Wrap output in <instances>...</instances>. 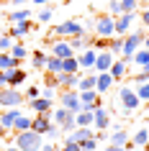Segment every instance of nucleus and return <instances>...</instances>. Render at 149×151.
I'll return each mask as SVG.
<instances>
[{
    "label": "nucleus",
    "instance_id": "7c9ffc66",
    "mask_svg": "<svg viewBox=\"0 0 149 151\" xmlns=\"http://www.w3.org/2000/svg\"><path fill=\"white\" fill-rule=\"evenodd\" d=\"M57 138H62V128L57 126V123H52V126L44 131V141H52V143H54Z\"/></svg>",
    "mask_w": 149,
    "mask_h": 151
},
{
    "label": "nucleus",
    "instance_id": "ea45409f",
    "mask_svg": "<svg viewBox=\"0 0 149 151\" xmlns=\"http://www.w3.org/2000/svg\"><path fill=\"white\" fill-rule=\"evenodd\" d=\"M62 146H64V151H82V149H80V141H72L70 136H64V138H62Z\"/></svg>",
    "mask_w": 149,
    "mask_h": 151
},
{
    "label": "nucleus",
    "instance_id": "b1692460",
    "mask_svg": "<svg viewBox=\"0 0 149 151\" xmlns=\"http://www.w3.org/2000/svg\"><path fill=\"white\" fill-rule=\"evenodd\" d=\"M72 141H85V138H93V128L90 126H77L72 133H67Z\"/></svg>",
    "mask_w": 149,
    "mask_h": 151
},
{
    "label": "nucleus",
    "instance_id": "49530a36",
    "mask_svg": "<svg viewBox=\"0 0 149 151\" xmlns=\"http://www.w3.org/2000/svg\"><path fill=\"white\" fill-rule=\"evenodd\" d=\"M134 82H136V85H141V82H149V74H147V72H144V69H141L139 74L134 77Z\"/></svg>",
    "mask_w": 149,
    "mask_h": 151
},
{
    "label": "nucleus",
    "instance_id": "4be33fe9",
    "mask_svg": "<svg viewBox=\"0 0 149 151\" xmlns=\"http://www.w3.org/2000/svg\"><path fill=\"white\" fill-rule=\"evenodd\" d=\"M95 82H98V72H95V69H90L87 74H82V77H80L77 90H95Z\"/></svg>",
    "mask_w": 149,
    "mask_h": 151
},
{
    "label": "nucleus",
    "instance_id": "de8ad7c7",
    "mask_svg": "<svg viewBox=\"0 0 149 151\" xmlns=\"http://www.w3.org/2000/svg\"><path fill=\"white\" fill-rule=\"evenodd\" d=\"M41 97H49V100H54V87H47V85H44V90H41Z\"/></svg>",
    "mask_w": 149,
    "mask_h": 151
},
{
    "label": "nucleus",
    "instance_id": "1a4fd4ad",
    "mask_svg": "<svg viewBox=\"0 0 149 151\" xmlns=\"http://www.w3.org/2000/svg\"><path fill=\"white\" fill-rule=\"evenodd\" d=\"M49 54L59 56V59H67V56L75 54V49L70 46V41H67V39H57V41H52V46H49Z\"/></svg>",
    "mask_w": 149,
    "mask_h": 151
},
{
    "label": "nucleus",
    "instance_id": "e2e57ef3",
    "mask_svg": "<svg viewBox=\"0 0 149 151\" xmlns=\"http://www.w3.org/2000/svg\"><path fill=\"white\" fill-rule=\"evenodd\" d=\"M144 149H147V151H149V141H147V143H144Z\"/></svg>",
    "mask_w": 149,
    "mask_h": 151
},
{
    "label": "nucleus",
    "instance_id": "f704fd0d",
    "mask_svg": "<svg viewBox=\"0 0 149 151\" xmlns=\"http://www.w3.org/2000/svg\"><path fill=\"white\" fill-rule=\"evenodd\" d=\"M131 62H136L139 67H144V64L149 62V49H144V46L136 49V51H134V56H131Z\"/></svg>",
    "mask_w": 149,
    "mask_h": 151
},
{
    "label": "nucleus",
    "instance_id": "ddd939ff",
    "mask_svg": "<svg viewBox=\"0 0 149 151\" xmlns=\"http://www.w3.org/2000/svg\"><path fill=\"white\" fill-rule=\"evenodd\" d=\"M28 110H33V113H52L54 110V100H49V97H33V100H28Z\"/></svg>",
    "mask_w": 149,
    "mask_h": 151
},
{
    "label": "nucleus",
    "instance_id": "4468645a",
    "mask_svg": "<svg viewBox=\"0 0 149 151\" xmlns=\"http://www.w3.org/2000/svg\"><path fill=\"white\" fill-rule=\"evenodd\" d=\"M52 126V113H36V118H31V131L44 136V131Z\"/></svg>",
    "mask_w": 149,
    "mask_h": 151
},
{
    "label": "nucleus",
    "instance_id": "2eb2a0df",
    "mask_svg": "<svg viewBox=\"0 0 149 151\" xmlns=\"http://www.w3.org/2000/svg\"><path fill=\"white\" fill-rule=\"evenodd\" d=\"M95 56H98V49H93V46L82 49V54L77 56L80 69H93V67H95Z\"/></svg>",
    "mask_w": 149,
    "mask_h": 151
},
{
    "label": "nucleus",
    "instance_id": "680f3d73",
    "mask_svg": "<svg viewBox=\"0 0 149 151\" xmlns=\"http://www.w3.org/2000/svg\"><path fill=\"white\" fill-rule=\"evenodd\" d=\"M54 151H64V146H54Z\"/></svg>",
    "mask_w": 149,
    "mask_h": 151
},
{
    "label": "nucleus",
    "instance_id": "a211bd4d",
    "mask_svg": "<svg viewBox=\"0 0 149 151\" xmlns=\"http://www.w3.org/2000/svg\"><path fill=\"white\" fill-rule=\"evenodd\" d=\"M33 31V23L31 21H21V23H10V36H13V39H23L26 33H31Z\"/></svg>",
    "mask_w": 149,
    "mask_h": 151
},
{
    "label": "nucleus",
    "instance_id": "2f4dec72",
    "mask_svg": "<svg viewBox=\"0 0 149 151\" xmlns=\"http://www.w3.org/2000/svg\"><path fill=\"white\" fill-rule=\"evenodd\" d=\"M52 16H54V8H52V5H41L39 13H36V21H39V23H49Z\"/></svg>",
    "mask_w": 149,
    "mask_h": 151
},
{
    "label": "nucleus",
    "instance_id": "c85d7f7f",
    "mask_svg": "<svg viewBox=\"0 0 149 151\" xmlns=\"http://www.w3.org/2000/svg\"><path fill=\"white\" fill-rule=\"evenodd\" d=\"M31 128V118H26V115H18L13 128H10V133H21V131H28Z\"/></svg>",
    "mask_w": 149,
    "mask_h": 151
},
{
    "label": "nucleus",
    "instance_id": "6e6552de",
    "mask_svg": "<svg viewBox=\"0 0 149 151\" xmlns=\"http://www.w3.org/2000/svg\"><path fill=\"white\" fill-rule=\"evenodd\" d=\"M136 18H139L136 10H131V13H118V16L113 18V21H116V33H118V36H126L129 28H131V23L136 21Z\"/></svg>",
    "mask_w": 149,
    "mask_h": 151
},
{
    "label": "nucleus",
    "instance_id": "bf43d9fd",
    "mask_svg": "<svg viewBox=\"0 0 149 151\" xmlns=\"http://www.w3.org/2000/svg\"><path fill=\"white\" fill-rule=\"evenodd\" d=\"M16 5H26V3H31V0H13Z\"/></svg>",
    "mask_w": 149,
    "mask_h": 151
},
{
    "label": "nucleus",
    "instance_id": "774afa93",
    "mask_svg": "<svg viewBox=\"0 0 149 151\" xmlns=\"http://www.w3.org/2000/svg\"><path fill=\"white\" fill-rule=\"evenodd\" d=\"M147 131H149V128H147Z\"/></svg>",
    "mask_w": 149,
    "mask_h": 151
},
{
    "label": "nucleus",
    "instance_id": "0e129e2a",
    "mask_svg": "<svg viewBox=\"0 0 149 151\" xmlns=\"http://www.w3.org/2000/svg\"><path fill=\"white\" fill-rule=\"evenodd\" d=\"M3 3H13V0H3Z\"/></svg>",
    "mask_w": 149,
    "mask_h": 151
},
{
    "label": "nucleus",
    "instance_id": "864d4df0",
    "mask_svg": "<svg viewBox=\"0 0 149 151\" xmlns=\"http://www.w3.org/2000/svg\"><path fill=\"white\" fill-rule=\"evenodd\" d=\"M105 151H126V146H113V143H108Z\"/></svg>",
    "mask_w": 149,
    "mask_h": 151
},
{
    "label": "nucleus",
    "instance_id": "393cba45",
    "mask_svg": "<svg viewBox=\"0 0 149 151\" xmlns=\"http://www.w3.org/2000/svg\"><path fill=\"white\" fill-rule=\"evenodd\" d=\"M129 138H131V136L126 133L124 128H113V133H110L108 141L113 143V146H126V143H129Z\"/></svg>",
    "mask_w": 149,
    "mask_h": 151
},
{
    "label": "nucleus",
    "instance_id": "a878e982",
    "mask_svg": "<svg viewBox=\"0 0 149 151\" xmlns=\"http://www.w3.org/2000/svg\"><path fill=\"white\" fill-rule=\"evenodd\" d=\"M62 72H70V74L82 72V69H80V62H77V54H72V56H67V59H62Z\"/></svg>",
    "mask_w": 149,
    "mask_h": 151
},
{
    "label": "nucleus",
    "instance_id": "473e14b6",
    "mask_svg": "<svg viewBox=\"0 0 149 151\" xmlns=\"http://www.w3.org/2000/svg\"><path fill=\"white\" fill-rule=\"evenodd\" d=\"M75 120H77V126H93V110H80V113H75Z\"/></svg>",
    "mask_w": 149,
    "mask_h": 151
},
{
    "label": "nucleus",
    "instance_id": "58836bf2",
    "mask_svg": "<svg viewBox=\"0 0 149 151\" xmlns=\"http://www.w3.org/2000/svg\"><path fill=\"white\" fill-rule=\"evenodd\" d=\"M13 44H16V39H13V36H5V33H3V36H0V51H10V49H13Z\"/></svg>",
    "mask_w": 149,
    "mask_h": 151
},
{
    "label": "nucleus",
    "instance_id": "a19ab883",
    "mask_svg": "<svg viewBox=\"0 0 149 151\" xmlns=\"http://www.w3.org/2000/svg\"><path fill=\"white\" fill-rule=\"evenodd\" d=\"M80 149H82V151H95V149H98V138L93 136V138H85V141H80Z\"/></svg>",
    "mask_w": 149,
    "mask_h": 151
},
{
    "label": "nucleus",
    "instance_id": "aec40b11",
    "mask_svg": "<svg viewBox=\"0 0 149 151\" xmlns=\"http://www.w3.org/2000/svg\"><path fill=\"white\" fill-rule=\"evenodd\" d=\"M31 16H33V10L23 5V8L10 10V13H8V23H21V21H31Z\"/></svg>",
    "mask_w": 149,
    "mask_h": 151
},
{
    "label": "nucleus",
    "instance_id": "c756f323",
    "mask_svg": "<svg viewBox=\"0 0 149 151\" xmlns=\"http://www.w3.org/2000/svg\"><path fill=\"white\" fill-rule=\"evenodd\" d=\"M75 113H70L67 108H59V110H52V123H57V126H62L67 118H72Z\"/></svg>",
    "mask_w": 149,
    "mask_h": 151
},
{
    "label": "nucleus",
    "instance_id": "37998d69",
    "mask_svg": "<svg viewBox=\"0 0 149 151\" xmlns=\"http://www.w3.org/2000/svg\"><path fill=\"white\" fill-rule=\"evenodd\" d=\"M44 85H47V87H59V77H57V74H52V72H47V77H44Z\"/></svg>",
    "mask_w": 149,
    "mask_h": 151
},
{
    "label": "nucleus",
    "instance_id": "c9c22d12",
    "mask_svg": "<svg viewBox=\"0 0 149 151\" xmlns=\"http://www.w3.org/2000/svg\"><path fill=\"white\" fill-rule=\"evenodd\" d=\"M10 54L16 56V59H21V62H23V59H28V46H26V44H13Z\"/></svg>",
    "mask_w": 149,
    "mask_h": 151
},
{
    "label": "nucleus",
    "instance_id": "c03bdc74",
    "mask_svg": "<svg viewBox=\"0 0 149 151\" xmlns=\"http://www.w3.org/2000/svg\"><path fill=\"white\" fill-rule=\"evenodd\" d=\"M93 49H108V39L105 36H93V44H90Z\"/></svg>",
    "mask_w": 149,
    "mask_h": 151
},
{
    "label": "nucleus",
    "instance_id": "cd10ccee",
    "mask_svg": "<svg viewBox=\"0 0 149 151\" xmlns=\"http://www.w3.org/2000/svg\"><path fill=\"white\" fill-rule=\"evenodd\" d=\"M44 69L52 72V74H59V72H62V59L54 56V54H49V56H47V67H44Z\"/></svg>",
    "mask_w": 149,
    "mask_h": 151
},
{
    "label": "nucleus",
    "instance_id": "09e8293b",
    "mask_svg": "<svg viewBox=\"0 0 149 151\" xmlns=\"http://www.w3.org/2000/svg\"><path fill=\"white\" fill-rule=\"evenodd\" d=\"M0 87H8V72L0 69Z\"/></svg>",
    "mask_w": 149,
    "mask_h": 151
},
{
    "label": "nucleus",
    "instance_id": "4d7b16f0",
    "mask_svg": "<svg viewBox=\"0 0 149 151\" xmlns=\"http://www.w3.org/2000/svg\"><path fill=\"white\" fill-rule=\"evenodd\" d=\"M141 46H144V49H149V33L144 36V44H141Z\"/></svg>",
    "mask_w": 149,
    "mask_h": 151
},
{
    "label": "nucleus",
    "instance_id": "9d476101",
    "mask_svg": "<svg viewBox=\"0 0 149 151\" xmlns=\"http://www.w3.org/2000/svg\"><path fill=\"white\" fill-rule=\"evenodd\" d=\"M93 126L98 128V131H105V128L110 126V113L103 108V105H95L93 108Z\"/></svg>",
    "mask_w": 149,
    "mask_h": 151
},
{
    "label": "nucleus",
    "instance_id": "6e6d98bb",
    "mask_svg": "<svg viewBox=\"0 0 149 151\" xmlns=\"http://www.w3.org/2000/svg\"><path fill=\"white\" fill-rule=\"evenodd\" d=\"M5 136H8V128H3V126H0V138H5Z\"/></svg>",
    "mask_w": 149,
    "mask_h": 151
},
{
    "label": "nucleus",
    "instance_id": "e433bc0d",
    "mask_svg": "<svg viewBox=\"0 0 149 151\" xmlns=\"http://www.w3.org/2000/svg\"><path fill=\"white\" fill-rule=\"evenodd\" d=\"M147 141H149V131H147V128L136 131V133H134V138H131L134 146H141V149H144V143H147Z\"/></svg>",
    "mask_w": 149,
    "mask_h": 151
},
{
    "label": "nucleus",
    "instance_id": "f257e3e1",
    "mask_svg": "<svg viewBox=\"0 0 149 151\" xmlns=\"http://www.w3.org/2000/svg\"><path fill=\"white\" fill-rule=\"evenodd\" d=\"M13 143H16L21 151H39L41 143H44V136L28 128V131H21V133L13 136Z\"/></svg>",
    "mask_w": 149,
    "mask_h": 151
},
{
    "label": "nucleus",
    "instance_id": "69168bd1",
    "mask_svg": "<svg viewBox=\"0 0 149 151\" xmlns=\"http://www.w3.org/2000/svg\"><path fill=\"white\" fill-rule=\"evenodd\" d=\"M147 123H149V113H147Z\"/></svg>",
    "mask_w": 149,
    "mask_h": 151
},
{
    "label": "nucleus",
    "instance_id": "412c9836",
    "mask_svg": "<svg viewBox=\"0 0 149 151\" xmlns=\"http://www.w3.org/2000/svg\"><path fill=\"white\" fill-rule=\"evenodd\" d=\"M16 67H21V59H16V56L10 54V51H0V69H16Z\"/></svg>",
    "mask_w": 149,
    "mask_h": 151
},
{
    "label": "nucleus",
    "instance_id": "0eeeda50",
    "mask_svg": "<svg viewBox=\"0 0 149 151\" xmlns=\"http://www.w3.org/2000/svg\"><path fill=\"white\" fill-rule=\"evenodd\" d=\"M57 36H62V39H70V36H80V33H85V26L77 23V21H64L54 28Z\"/></svg>",
    "mask_w": 149,
    "mask_h": 151
},
{
    "label": "nucleus",
    "instance_id": "dca6fc26",
    "mask_svg": "<svg viewBox=\"0 0 149 151\" xmlns=\"http://www.w3.org/2000/svg\"><path fill=\"white\" fill-rule=\"evenodd\" d=\"M110 87H113V77H110V72H98V82H95L98 95H108Z\"/></svg>",
    "mask_w": 149,
    "mask_h": 151
},
{
    "label": "nucleus",
    "instance_id": "20e7f679",
    "mask_svg": "<svg viewBox=\"0 0 149 151\" xmlns=\"http://www.w3.org/2000/svg\"><path fill=\"white\" fill-rule=\"evenodd\" d=\"M118 100H121L124 113H136V110H139V105H141L136 90H131V87H121V90H118Z\"/></svg>",
    "mask_w": 149,
    "mask_h": 151
},
{
    "label": "nucleus",
    "instance_id": "72a5a7b5",
    "mask_svg": "<svg viewBox=\"0 0 149 151\" xmlns=\"http://www.w3.org/2000/svg\"><path fill=\"white\" fill-rule=\"evenodd\" d=\"M31 67L33 69H44L47 67V54L44 51H33L31 54Z\"/></svg>",
    "mask_w": 149,
    "mask_h": 151
},
{
    "label": "nucleus",
    "instance_id": "5701e85b",
    "mask_svg": "<svg viewBox=\"0 0 149 151\" xmlns=\"http://www.w3.org/2000/svg\"><path fill=\"white\" fill-rule=\"evenodd\" d=\"M26 82V72L21 67L16 69H8V87H18V85H23Z\"/></svg>",
    "mask_w": 149,
    "mask_h": 151
},
{
    "label": "nucleus",
    "instance_id": "7ed1b4c3",
    "mask_svg": "<svg viewBox=\"0 0 149 151\" xmlns=\"http://www.w3.org/2000/svg\"><path fill=\"white\" fill-rule=\"evenodd\" d=\"M95 36H105V39H110V36H116V21H113V16L110 13H103V16L95 18Z\"/></svg>",
    "mask_w": 149,
    "mask_h": 151
},
{
    "label": "nucleus",
    "instance_id": "3c124183",
    "mask_svg": "<svg viewBox=\"0 0 149 151\" xmlns=\"http://www.w3.org/2000/svg\"><path fill=\"white\" fill-rule=\"evenodd\" d=\"M139 18H141V23H144V26L149 28V10H141V13H139Z\"/></svg>",
    "mask_w": 149,
    "mask_h": 151
},
{
    "label": "nucleus",
    "instance_id": "5fc2aeb1",
    "mask_svg": "<svg viewBox=\"0 0 149 151\" xmlns=\"http://www.w3.org/2000/svg\"><path fill=\"white\" fill-rule=\"evenodd\" d=\"M31 3H33V5H39V8H41V5H47V3H54V0H31Z\"/></svg>",
    "mask_w": 149,
    "mask_h": 151
},
{
    "label": "nucleus",
    "instance_id": "6ab92c4d",
    "mask_svg": "<svg viewBox=\"0 0 149 151\" xmlns=\"http://www.w3.org/2000/svg\"><path fill=\"white\" fill-rule=\"evenodd\" d=\"M110 77H113V82H118V80H124L126 77V72H129V62H124V59H116V62L110 64Z\"/></svg>",
    "mask_w": 149,
    "mask_h": 151
},
{
    "label": "nucleus",
    "instance_id": "bb28decb",
    "mask_svg": "<svg viewBox=\"0 0 149 151\" xmlns=\"http://www.w3.org/2000/svg\"><path fill=\"white\" fill-rule=\"evenodd\" d=\"M108 51L113 56H121V51H124V36H118V33H116V36H110V39H108Z\"/></svg>",
    "mask_w": 149,
    "mask_h": 151
},
{
    "label": "nucleus",
    "instance_id": "f8f14e48",
    "mask_svg": "<svg viewBox=\"0 0 149 151\" xmlns=\"http://www.w3.org/2000/svg\"><path fill=\"white\" fill-rule=\"evenodd\" d=\"M57 77H59V87H62V90H77L82 72H77V74H70V72H59Z\"/></svg>",
    "mask_w": 149,
    "mask_h": 151
},
{
    "label": "nucleus",
    "instance_id": "338daca9",
    "mask_svg": "<svg viewBox=\"0 0 149 151\" xmlns=\"http://www.w3.org/2000/svg\"><path fill=\"white\" fill-rule=\"evenodd\" d=\"M0 8H3V0H0Z\"/></svg>",
    "mask_w": 149,
    "mask_h": 151
},
{
    "label": "nucleus",
    "instance_id": "423d86ee",
    "mask_svg": "<svg viewBox=\"0 0 149 151\" xmlns=\"http://www.w3.org/2000/svg\"><path fill=\"white\" fill-rule=\"evenodd\" d=\"M59 105L67 108L70 113H80V110H82L80 92H77V90H62V95H59Z\"/></svg>",
    "mask_w": 149,
    "mask_h": 151
},
{
    "label": "nucleus",
    "instance_id": "f03ea898",
    "mask_svg": "<svg viewBox=\"0 0 149 151\" xmlns=\"http://www.w3.org/2000/svg\"><path fill=\"white\" fill-rule=\"evenodd\" d=\"M144 36H147L144 31H131V33L124 36V51H121V59H124V62H131L134 51L144 44Z\"/></svg>",
    "mask_w": 149,
    "mask_h": 151
},
{
    "label": "nucleus",
    "instance_id": "052dcab7",
    "mask_svg": "<svg viewBox=\"0 0 149 151\" xmlns=\"http://www.w3.org/2000/svg\"><path fill=\"white\" fill-rule=\"evenodd\" d=\"M141 69H144V72H147V74H149V62H147V64H144V67H141Z\"/></svg>",
    "mask_w": 149,
    "mask_h": 151
},
{
    "label": "nucleus",
    "instance_id": "8fccbe9b",
    "mask_svg": "<svg viewBox=\"0 0 149 151\" xmlns=\"http://www.w3.org/2000/svg\"><path fill=\"white\" fill-rule=\"evenodd\" d=\"M41 92H39V87H28V92H26V97L28 100H33V97H39Z\"/></svg>",
    "mask_w": 149,
    "mask_h": 151
},
{
    "label": "nucleus",
    "instance_id": "a18cd8bd",
    "mask_svg": "<svg viewBox=\"0 0 149 151\" xmlns=\"http://www.w3.org/2000/svg\"><path fill=\"white\" fill-rule=\"evenodd\" d=\"M121 8H124V13H131L139 8V0H121Z\"/></svg>",
    "mask_w": 149,
    "mask_h": 151
},
{
    "label": "nucleus",
    "instance_id": "603ef678",
    "mask_svg": "<svg viewBox=\"0 0 149 151\" xmlns=\"http://www.w3.org/2000/svg\"><path fill=\"white\" fill-rule=\"evenodd\" d=\"M39 151H54V143H52V141H44V143H41V149Z\"/></svg>",
    "mask_w": 149,
    "mask_h": 151
},
{
    "label": "nucleus",
    "instance_id": "13d9d810",
    "mask_svg": "<svg viewBox=\"0 0 149 151\" xmlns=\"http://www.w3.org/2000/svg\"><path fill=\"white\" fill-rule=\"evenodd\" d=\"M5 151H21V149H18L16 143H10V146H8V149H5Z\"/></svg>",
    "mask_w": 149,
    "mask_h": 151
},
{
    "label": "nucleus",
    "instance_id": "9b49d317",
    "mask_svg": "<svg viewBox=\"0 0 149 151\" xmlns=\"http://www.w3.org/2000/svg\"><path fill=\"white\" fill-rule=\"evenodd\" d=\"M113 62H116V56L110 54L108 49H100L98 56H95V67H93V69H95V72H108Z\"/></svg>",
    "mask_w": 149,
    "mask_h": 151
},
{
    "label": "nucleus",
    "instance_id": "4c0bfd02",
    "mask_svg": "<svg viewBox=\"0 0 149 151\" xmlns=\"http://www.w3.org/2000/svg\"><path fill=\"white\" fill-rule=\"evenodd\" d=\"M136 95H139L141 103H149V82H141V85H136Z\"/></svg>",
    "mask_w": 149,
    "mask_h": 151
},
{
    "label": "nucleus",
    "instance_id": "f3484780",
    "mask_svg": "<svg viewBox=\"0 0 149 151\" xmlns=\"http://www.w3.org/2000/svg\"><path fill=\"white\" fill-rule=\"evenodd\" d=\"M18 115H21L18 108H3V113H0V126L8 128V133H10V128H13V123H16Z\"/></svg>",
    "mask_w": 149,
    "mask_h": 151
},
{
    "label": "nucleus",
    "instance_id": "79ce46f5",
    "mask_svg": "<svg viewBox=\"0 0 149 151\" xmlns=\"http://www.w3.org/2000/svg\"><path fill=\"white\" fill-rule=\"evenodd\" d=\"M108 13H110L113 18H116L118 13H124V8H121V0H110V3H108Z\"/></svg>",
    "mask_w": 149,
    "mask_h": 151
},
{
    "label": "nucleus",
    "instance_id": "39448f33",
    "mask_svg": "<svg viewBox=\"0 0 149 151\" xmlns=\"http://www.w3.org/2000/svg\"><path fill=\"white\" fill-rule=\"evenodd\" d=\"M26 100V95H21L16 87H0V108H18Z\"/></svg>",
    "mask_w": 149,
    "mask_h": 151
}]
</instances>
